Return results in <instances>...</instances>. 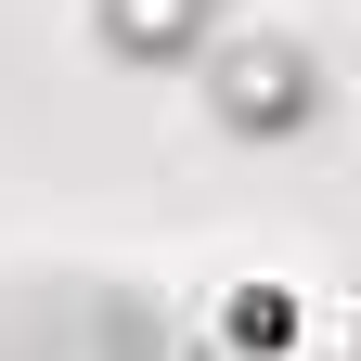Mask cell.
<instances>
[{
	"instance_id": "obj_1",
	"label": "cell",
	"mask_w": 361,
	"mask_h": 361,
	"mask_svg": "<svg viewBox=\"0 0 361 361\" xmlns=\"http://www.w3.org/2000/svg\"><path fill=\"white\" fill-rule=\"evenodd\" d=\"M0 361H168V310L116 271H0Z\"/></svg>"
},
{
	"instance_id": "obj_2",
	"label": "cell",
	"mask_w": 361,
	"mask_h": 361,
	"mask_svg": "<svg viewBox=\"0 0 361 361\" xmlns=\"http://www.w3.org/2000/svg\"><path fill=\"white\" fill-rule=\"evenodd\" d=\"M194 104H207V129L219 142H310L323 129V104H336V78H323V52H310V26H219L207 39V65H194Z\"/></svg>"
},
{
	"instance_id": "obj_3",
	"label": "cell",
	"mask_w": 361,
	"mask_h": 361,
	"mask_svg": "<svg viewBox=\"0 0 361 361\" xmlns=\"http://www.w3.org/2000/svg\"><path fill=\"white\" fill-rule=\"evenodd\" d=\"M219 26H233L219 0H90V39L116 65H207Z\"/></svg>"
},
{
	"instance_id": "obj_4",
	"label": "cell",
	"mask_w": 361,
	"mask_h": 361,
	"mask_svg": "<svg viewBox=\"0 0 361 361\" xmlns=\"http://www.w3.org/2000/svg\"><path fill=\"white\" fill-rule=\"evenodd\" d=\"M297 323H310V310H297V284H233V297L207 310L219 361H284V348H297Z\"/></svg>"
}]
</instances>
